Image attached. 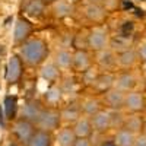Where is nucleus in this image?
<instances>
[{
    "label": "nucleus",
    "instance_id": "obj_1",
    "mask_svg": "<svg viewBox=\"0 0 146 146\" xmlns=\"http://www.w3.org/2000/svg\"><path fill=\"white\" fill-rule=\"evenodd\" d=\"M19 56L25 64L35 67L44 63V60L48 56V47L41 38H29L23 44H21Z\"/></svg>",
    "mask_w": 146,
    "mask_h": 146
},
{
    "label": "nucleus",
    "instance_id": "obj_2",
    "mask_svg": "<svg viewBox=\"0 0 146 146\" xmlns=\"http://www.w3.org/2000/svg\"><path fill=\"white\" fill-rule=\"evenodd\" d=\"M110 32L107 29V27L104 25H98V27H94L88 31V47L89 50L92 51H101L104 48L110 47Z\"/></svg>",
    "mask_w": 146,
    "mask_h": 146
},
{
    "label": "nucleus",
    "instance_id": "obj_3",
    "mask_svg": "<svg viewBox=\"0 0 146 146\" xmlns=\"http://www.w3.org/2000/svg\"><path fill=\"white\" fill-rule=\"evenodd\" d=\"M60 123H62V111H58L54 107H48L44 108L40 120L36 121V127L51 133L60 127Z\"/></svg>",
    "mask_w": 146,
    "mask_h": 146
},
{
    "label": "nucleus",
    "instance_id": "obj_4",
    "mask_svg": "<svg viewBox=\"0 0 146 146\" xmlns=\"http://www.w3.org/2000/svg\"><path fill=\"white\" fill-rule=\"evenodd\" d=\"M12 131H13L15 137L19 140V143L28 146L34 133L36 131L35 127H34V123H31V121L25 120V118H18L13 121V126H12Z\"/></svg>",
    "mask_w": 146,
    "mask_h": 146
},
{
    "label": "nucleus",
    "instance_id": "obj_5",
    "mask_svg": "<svg viewBox=\"0 0 146 146\" xmlns=\"http://www.w3.org/2000/svg\"><path fill=\"white\" fill-rule=\"evenodd\" d=\"M124 108L129 113H143L146 110L145 94L142 91H136V89H133L130 92H126Z\"/></svg>",
    "mask_w": 146,
    "mask_h": 146
},
{
    "label": "nucleus",
    "instance_id": "obj_6",
    "mask_svg": "<svg viewBox=\"0 0 146 146\" xmlns=\"http://www.w3.org/2000/svg\"><path fill=\"white\" fill-rule=\"evenodd\" d=\"M22 58L18 54H13L9 60H7V64H6V80L10 85H15L19 82V79L22 78Z\"/></svg>",
    "mask_w": 146,
    "mask_h": 146
},
{
    "label": "nucleus",
    "instance_id": "obj_7",
    "mask_svg": "<svg viewBox=\"0 0 146 146\" xmlns=\"http://www.w3.org/2000/svg\"><path fill=\"white\" fill-rule=\"evenodd\" d=\"M42 111H44V107L41 105L40 101L29 100V101H27L25 104H23V107L21 110V117L31 121V123H34V124H36V121L40 120Z\"/></svg>",
    "mask_w": 146,
    "mask_h": 146
},
{
    "label": "nucleus",
    "instance_id": "obj_8",
    "mask_svg": "<svg viewBox=\"0 0 146 146\" xmlns=\"http://www.w3.org/2000/svg\"><path fill=\"white\" fill-rule=\"evenodd\" d=\"M124 100H126V92L117 88H111L107 92H104V102L107 104L108 110H123Z\"/></svg>",
    "mask_w": 146,
    "mask_h": 146
},
{
    "label": "nucleus",
    "instance_id": "obj_9",
    "mask_svg": "<svg viewBox=\"0 0 146 146\" xmlns=\"http://www.w3.org/2000/svg\"><path fill=\"white\" fill-rule=\"evenodd\" d=\"M32 32V23L27 18H18L13 29V40L16 44H23L29 40V35Z\"/></svg>",
    "mask_w": 146,
    "mask_h": 146
},
{
    "label": "nucleus",
    "instance_id": "obj_10",
    "mask_svg": "<svg viewBox=\"0 0 146 146\" xmlns=\"http://www.w3.org/2000/svg\"><path fill=\"white\" fill-rule=\"evenodd\" d=\"M136 83H137V79L136 76L133 75L131 72L126 70V72H121L115 76L114 79V88L123 91V92H130L136 88Z\"/></svg>",
    "mask_w": 146,
    "mask_h": 146
},
{
    "label": "nucleus",
    "instance_id": "obj_11",
    "mask_svg": "<svg viewBox=\"0 0 146 146\" xmlns=\"http://www.w3.org/2000/svg\"><path fill=\"white\" fill-rule=\"evenodd\" d=\"M96 64L102 70H113L117 66V54L111 48H104L96 51Z\"/></svg>",
    "mask_w": 146,
    "mask_h": 146
},
{
    "label": "nucleus",
    "instance_id": "obj_12",
    "mask_svg": "<svg viewBox=\"0 0 146 146\" xmlns=\"http://www.w3.org/2000/svg\"><path fill=\"white\" fill-rule=\"evenodd\" d=\"M91 123L94 130L96 131H108L111 129V114H110V110H101L95 115L91 117Z\"/></svg>",
    "mask_w": 146,
    "mask_h": 146
},
{
    "label": "nucleus",
    "instance_id": "obj_13",
    "mask_svg": "<svg viewBox=\"0 0 146 146\" xmlns=\"http://www.w3.org/2000/svg\"><path fill=\"white\" fill-rule=\"evenodd\" d=\"M91 64H92V60L88 50H75V53H73V64H72L73 70L78 73H83L86 69L91 67Z\"/></svg>",
    "mask_w": 146,
    "mask_h": 146
},
{
    "label": "nucleus",
    "instance_id": "obj_14",
    "mask_svg": "<svg viewBox=\"0 0 146 146\" xmlns=\"http://www.w3.org/2000/svg\"><path fill=\"white\" fill-rule=\"evenodd\" d=\"M83 15L89 22L94 23H101L105 19V9L102 5H95V3H88L83 9Z\"/></svg>",
    "mask_w": 146,
    "mask_h": 146
},
{
    "label": "nucleus",
    "instance_id": "obj_15",
    "mask_svg": "<svg viewBox=\"0 0 146 146\" xmlns=\"http://www.w3.org/2000/svg\"><path fill=\"white\" fill-rule=\"evenodd\" d=\"M143 126H145V118L140 115V113H130L124 118V124L123 127L130 130L135 135H140L143 133Z\"/></svg>",
    "mask_w": 146,
    "mask_h": 146
},
{
    "label": "nucleus",
    "instance_id": "obj_16",
    "mask_svg": "<svg viewBox=\"0 0 146 146\" xmlns=\"http://www.w3.org/2000/svg\"><path fill=\"white\" fill-rule=\"evenodd\" d=\"M114 79L115 76L113 75V73H108V72H104V73H100L98 78H96V80L94 82L92 88L96 91V92H107L108 89L114 88Z\"/></svg>",
    "mask_w": 146,
    "mask_h": 146
},
{
    "label": "nucleus",
    "instance_id": "obj_17",
    "mask_svg": "<svg viewBox=\"0 0 146 146\" xmlns=\"http://www.w3.org/2000/svg\"><path fill=\"white\" fill-rule=\"evenodd\" d=\"M137 60H139V57H137L136 50L129 48V50L117 54V66L121 67L123 70H129V69H131L133 66L136 64Z\"/></svg>",
    "mask_w": 146,
    "mask_h": 146
},
{
    "label": "nucleus",
    "instance_id": "obj_18",
    "mask_svg": "<svg viewBox=\"0 0 146 146\" xmlns=\"http://www.w3.org/2000/svg\"><path fill=\"white\" fill-rule=\"evenodd\" d=\"M54 63L62 72H67L73 64V53H70L67 48L58 50L54 56Z\"/></svg>",
    "mask_w": 146,
    "mask_h": 146
},
{
    "label": "nucleus",
    "instance_id": "obj_19",
    "mask_svg": "<svg viewBox=\"0 0 146 146\" xmlns=\"http://www.w3.org/2000/svg\"><path fill=\"white\" fill-rule=\"evenodd\" d=\"M73 131L78 137H89L91 133L94 130L92 127V123H91V118L88 117H80L78 118L75 123H73Z\"/></svg>",
    "mask_w": 146,
    "mask_h": 146
},
{
    "label": "nucleus",
    "instance_id": "obj_20",
    "mask_svg": "<svg viewBox=\"0 0 146 146\" xmlns=\"http://www.w3.org/2000/svg\"><path fill=\"white\" fill-rule=\"evenodd\" d=\"M53 15L58 19H64L73 15V3L69 0H57L53 3Z\"/></svg>",
    "mask_w": 146,
    "mask_h": 146
},
{
    "label": "nucleus",
    "instance_id": "obj_21",
    "mask_svg": "<svg viewBox=\"0 0 146 146\" xmlns=\"http://www.w3.org/2000/svg\"><path fill=\"white\" fill-rule=\"evenodd\" d=\"M45 9V2L44 0H27L25 6H23V12L25 15L31 18H40L44 13Z\"/></svg>",
    "mask_w": 146,
    "mask_h": 146
},
{
    "label": "nucleus",
    "instance_id": "obj_22",
    "mask_svg": "<svg viewBox=\"0 0 146 146\" xmlns=\"http://www.w3.org/2000/svg\"><path fill=\"white\" fill-rule=\"evenodd\" d=\"M136 136H137V135L131 133L130 130L121 127V129L117 130L115 136H114V140H115L117 146H135Z\"/></svg>",
    "mask_w": 146,
    "mask_h": 146
},
{
    "label": "nucleus",
    "instance_id": "obj_23",
    "mask_svg": "<svg viewBox=\"0 0 146 146\" xmlns=\"http://www.w3.org/2000/svg\"><path fill=\"white\" fill-rule=\"evenodd\" d=\"M53 145V137H51V133L50 131H45L38 129L29 142L28 146H51Z\"/></svg>",
    "mask_w": 146,
    "mask_h": 146
},
{
    "label": "nucleus",
    "instance_id": "obj_24",
    "mask_svg": "<svg viewBox=\"0 0 146 146\" xmlns=\"http://www.w3.org/2000/svg\"><path fill=\"white\" fill-rule=\"evenodd\" d=\"M60 72L62 70L56 66V63H47V64H42V67L40 70V75L44 80L54 83L60 78Z\"/></svg>",
    "mask_w": 146,
    "mask_h": 146
},
{
    "label": "nucleus",
    "instance_id": "obj_25",
    "mask_svg": "<svg viewBox=\"0 0 146 146\" xmlns=\"http://www.w3.org/2000/svg\"><path fill=\"white\" fill-rule=\"evenodd\" d=\"M80 108H82V113H83L85 115H88V117L95 115L98 111H101V110H102L100 100L94 98V96H89V98L83 100V101L80 102Z\"/></svg>",
    "mask_w": 146,
    "mask_h": 146
},
{
    "label": "nucleus",
    "instance_id": "obj_26",
    "mask_svg": "<svg viewBox=\"0 0 146 146\" xmlns=\"http://www.w3.org/2000/svg\"><path fill=\"white\" fill-rule=\"evenodd\" d=\"M82 108L78 104H70L67 105L64 110H62V120L66 121V123H75L78 118H80Z\"/></svg>",
    "mask_w": 146,
    "mask_h": 146
},
{
    "label": "nucleus",
    "instance_id": "obj_27",
    "mask_svg": "<svg viewBox=\"0 0 146 146\" xmlns=\"http://www.w3.org/2000/svg\"><path fill=\"white\" fill-rule=\"evenodd\" d=\"M76 139H78V136L73 131V127H64L57 135V143L60 146H73Z\"/></svg>",
    "mask_w": 146,
    "mask_h": 146
},
{
    "label": "nucleus",
    "instance_id": "obj_28",
    "mask_svg": "<svg viewBox=\"0 0 146 146\" xmlns=\"http://www.w3.org/2000/svg\"><path fill=\"white\" fill-rule=\"evenodd\" d=\"M3 111L7 120H13L18 111V100L15 95H7L3 101Z\"/></svg>",
    "mask_w": 146,
    "mask_h": 146
},
{
    "label": "nucleus",
    "instance_id": "obj_29",
    "mask_svg": "<svg viewBox=\"0 0 146 146\" xmlns=\"http://www.w3.org/2000/svg\"><path fill=\"white\" fill-rule=\"evenodd\" d=\"M62 96H63V89L62 86H57V85H51L48 91L45 92V101L47 104L50 105H56L62 101Z\"/></svg>",
    "mask_w": 146,
    "mask_h": 146
},
{
    "label": "nucleus",
    "instance_id": "obj_30",
    "mask_svg": "<svg viewBox=\"0 0 146 146\" xmlns=\"http://www.w3.org/2000/svg\"><path fill=\"white\" fill-rule=\"evenodd\" d=\"M72 45L76 50H86L88 47V32L86 31H79L78 34L73 35V42Z\"/></svg>",
    "mask_w": 146,
    "mask_h": 146
},
{
    "label": "nucleus",
    "instance_id": "obj_31",
    "mask_svg": "<svg viewBox=\"0 0 146 146\" xmlns=\"http://www.w3.org/2000/svg\"><path fill=\"white\" fill-rule=\"evenodd\" d=\"M110 45H111V50L114 51V53H117V54H120V53H123V51H126V50H129V45H130V42L124 38V36H118L117 40H111L110 41Z\"/></svg>",
    "mask_w": 146,
    "mask_h": 146
},
{
    "label": "nucleus",
    "instance_id": "obj_32",
    "mask_svg": "<svg viewBox=\"0 0 146 146\" xmlns=\"http://www.w3.org/2000/svg\"><path fill=\"white\" fill-rule=\"evenodd\" d=\"M111 114V129H121L124 124V118L126 115L121 113V110H110Z\"/></svg>",
    "mask_w": 146,
    "mask_h": 146
},
{
    "label": "nucleus",
    "instance_id": "obj_33",
    "mask_svg": "<svg viewBox=\"0 0 146 146\" xmlns=\"http://www.w3.org/2000/svg\"><path fill=\"white\" fill-rule=\"evenodd\" d=\"M98 75H100V73L96 72L92 66L89 69H86L82 73V82H83V85H86V86H92L94 82L96 80V78H98Z\"/></svg>",
    "mask_w": 146,
    "mask_h": 146
},
{
    "label": "nucleus",
    "instance_id": "obj_34",
    "mask_svg": "<svg viewBox=\"0 0 146 146\" xmlns=\"http://www.w3.org/2000/svg\"><path fill=\"white\" fill-rule=\"evenodd\" d=\"M62 89L63 94H73L76 91V82L73 78H64L62 82Z\"/></svg>",
    "mask_w": 146,
    "mask_h": 146
},
{
    "label": "nucleus",
    "instance_id": "obj_35",
    "mask_svg": "<svg viewBox=\"0 0 146 146\" xmlns=\"http://www.w3.org/2000/svg\"><path fill=\"white\" fill-rule=\"evenodd\" d=\"M136 53H137V57L139 60L146 63V40H143L142 42H139L137 48H136Z\"/></svg>",
    "mask_w": 146,
    "mask_h": 146
},
{
    "label": "nucleus",
    "instance_id": "obj_36",
    "mask_svg": "<svg viewBox=\"0 0 146 146\" xmlns=\"http://www.w3.org/2000/svg\"><path fill=\"white\" fill-rule=\"evenodd\" d=\"M73 146H92V143H91V139L88 137H78L75 143H73Z\"/></svg>",
    "mask_w": 146,
    "mask_h": 146
},
{
    "label": "nucleus",
    "instance_id": "obj_37",
    "mask_svg": "<svg viewBox=\"0 0 146 146\" xmlns=\"http://www.w3.org/2000/svg\"><path fill=\"white\" fill-rule=\"evenodd\" d=\"M135 146H146V135H145V133H140V135L136 136Z\"/></svg>",
    "mask_w": 146,
    "mask_h": 146
},
{
    "label": "nucleus",
    "instance_id": "obj_38",
    "mask_svg": "<svg viewBox=\"0 0 146 146\" xmlns=\"http://www.w3.org/2000/svg\"><path fill=\"white\" fill-rule=\"evenodd\" d=\"M100 146H117L115 140H104Z\"/></svg>",
    "mask_w": 146,
    "mask_h": 146
},
{
    "label": "nucleus",
    "instance_id": "obj_39",
    "mask_svg": "<svg viewBox=\"0 0 146 146\" xmlns=\"http://www.w3.org/2000/svg\"><path fill=\"white\" fill-rule=\"evenodd\" d=\"M5 115H3V108H0V126L5 127Z\"/></svg>",
    "mask_w": 146,
    "mask_h": 146
},
{
    "label": "nucleus",
    "instance_id": "obj_40",
    "mask_svg": "<svg viewBox=\"0 0 146 146\" xmlns=\"http://www.w3.org/2000/svg\"><path fill=\"white\" fill-rule=\"evenodd\" d=\"M107 0H89V3H95V5H105Z\"/></svg>",
    "mask_w": 146,
    "mask_h": 146
},
{
    "label": "nucleus",
    "instance_id": "obj_41",
    "mask_svg": "<svg viewBox=\"0 0 146 146\" xmlns=\"http://www.w3.org/2000/svg\"><path fill=\"white\" fill-rule=\"evenodd\" d=\"M5 53H6V48H5V45H3V44H0V57L5 56Z\"/></svg>",
    "mask_w": 146,
    "mask_h": 146
},
{
    "label": "nucleus",
    "instance_id": "obj_42",
    "mask_svg": "<svg viewBox=\"0 0 146 146\" xmlns=\"http://www.w3.org/2000/svg\"><path fill=\"white\" fill-rule=\"evenodd\" d=\"M44 2H45V3H50V5H53L54 2H57V0H44Z\"/></svg>",
    "mask_w": 146,
    "mask_h": 146
},
{
    "label": "nucleus",
    "instance_id": "obj_43",
    "mask_svg": "<svg viewBox=\"0 0 146 146\" xmlns=\"http://www.w3.org/2000/svg\"><path fill=\"white\" fill-rule=\"evenodd\" d=\"M7 146H18V143H15V142H10Z\"/></svg>",
    "mask_w": 146,
    "mask_h": 146
},
{
    "label": "nucleus",
    "instance_id": "obj_44",
    "mask_svg": "<svg viewBox=\"0 0 146 146\" xmlns=\"http://www.w3.org/2000/svg\"><path fill=\"white\" fill-rule=\"evenodd\" d=\"M69 2H70V3H73V5H75V3H78V2H80V0H69Z\"/></svg>",
    "mask_w": 146,
    "mask_h": 146
},
{
    "label": "nucleus",
    "instance_id": "obj_45",
    "mask_svg": "<svg viewBox=\"0 0 146 146\" xmlns=\"http://www.w3.org/2000/svg\"><path fill=\"white\" fill-rule=\"evenodd\" d=\"M143 133L146 135V120H145V126H143Z\"/></svg>",
    "mask_w": 146,
    "mask_h": 146
}]
</instances>
